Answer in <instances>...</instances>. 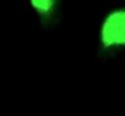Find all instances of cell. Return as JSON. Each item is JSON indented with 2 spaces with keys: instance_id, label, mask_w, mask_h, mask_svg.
Returning a JSON list of instances; mask_svg holds the SVG:
<instances>
[{
  "instance_id": "cell-1",
  "label": "cell",
  "mask_w": 125,
  "mask_h": 116,
  "mask_svg": "<svg viewBox=\"0 0 125 116\" xmlns=\"http://www.w3.org/2000/svg\"><path fill=\"white\" fill-rule=\"evenodd\" d=\"M98 51L111 58L125 51V8H116L103 19L98 33Z\"/></svg>"
},
{
  "instance_id": "cell-2",
  "label": "cell",
  "mask_w": 125,
  "mask_h": 116,
  "mask_svg": "<svg viewBox=\"0 0 125 116\" xmlns=\"http://www.w3.org/2000/svg\"><path fill=\"white\" fill-rule=\"evenodd\" d=\"M29 4L45 30L56 26L60 20L61 0H29Z\"/></svg>"
}]
</instances>
